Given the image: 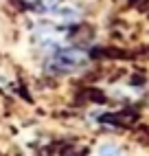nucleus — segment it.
<instances>
[{
	"label": "nucleus",
	"instance_id": "1",
	"mask_svg": "<svg viewBox=\"0 0 149 156\" xmlns=\"http://www.w3.org/2000/svg\"><path fill=\"white\" fill-rule=\"evenodd\" d=\"M99 156H121V152H119V147H114V145H101Z\"/></svg>",
	"mask_w": 149,
	"mask_h": 156
},
{
	"label": "nucleus",
	"instance_id": "2",
	"mask_svg": "<svg viewBox=\"0 0 149 156\" xmlns=\"http://www.w3.org/2000/svg\"><path fill=\"white\" fill-rule=\"evenodd\" d=\"M59 16L66 18V20H70V18H74V11H72V9H59Z\"/></svg>",
	"mask_w": 149,
	"mask_h": 156
},
{
	"label": "nucleus",
	"instance_id": "3",
	"mask_svg": "<svg viewBox=\"0 0 149 156\" xmlns=\"http://www.w3.org/2000/svg\"><path fill=\"white\" fill-rule=\"evenodd\" d=\"M132 2H134V5H145L147 0H132Z\"/></svg>",
	"mask_w": 149,
	"mask_h": 156
}]
</instances>
